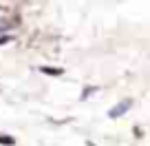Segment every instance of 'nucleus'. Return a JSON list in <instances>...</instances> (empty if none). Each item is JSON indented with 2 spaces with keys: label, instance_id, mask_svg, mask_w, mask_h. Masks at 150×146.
Here are the masks:
<instances>
[{
  "label": "nucleus",
  "instance_id": "obj_1",
  "mask_svg": "<svg viewBox=\"0 0 150 146\" xmlns=\"http://www.w3.org/2000/svg\"><path fill=\"white\" fill-rule=\"evenodd\" d=\"M130 106H132V100H130V98H126L124 102H117L115 106L110 108V111H108V118H112V120H115V118H122V115L126 113Z\"/></svg>",
  "mask_w": 150,
  "mask_h": 146
},
{
  "label": "nucleus",
  "instance_id": "obj_2",
  "mask_svg": "<svg viewBox=\"0 0 150 146\" xmlns=\"http://www.w3.org/2000/svg\"><path fill=\"white\" fill-rule=\"evenodd\" d=\"M42 73H47V75H62L64 71L62 69H53V66H42Z\"/></svg>",
  "mask_w": 150,
  "mask_h": 146
},
{
  "label": "nucleus",
  "instance_id": "obj_3",
  "mask_svg": "<svg viewBox=\"0 0 150 146\" xmlns=\"http://www.w3.org/2000/svg\"><path fill=\"white\" fill-rule=\"evenodd\" d=\"M0 144H7V146H11V144H13V137H7V135H0Z\"/></svg>",
  "mask_w": 150,
  "mask_h": 146
},
{
  "label": "nucleus",
  "instance_id": "obj_4",
  "mask_svg": "<svg viewBox=\"0 0 150 146\" xmlns=\"http://www.w3.org/2000/svg\"><path fill=\"white\" fill-rule=\"evenodd\" d=\"M95 91H99V89H97V86H93V89H86V91H84V93H82V100H86V98H88V95H91V93H95Z\"/></svg>",
  "mask_w": 150,
  "mask_h": 146
},
{
  "label": "nucleus",
  "instance_id": "obj_5",
  "mask_svg": "<svg viewBox=\"0 0 150 146\" xmlns=\"http://www.w3.org/2000/svg\"><path fill=\"white\" fill-rule=\"evenodd\" d=\"M11 40V36H0V44H5V42H9Z\"/></svg>",
  "mask_w": 150,
  "mask_h": 146
}]
</instances>
